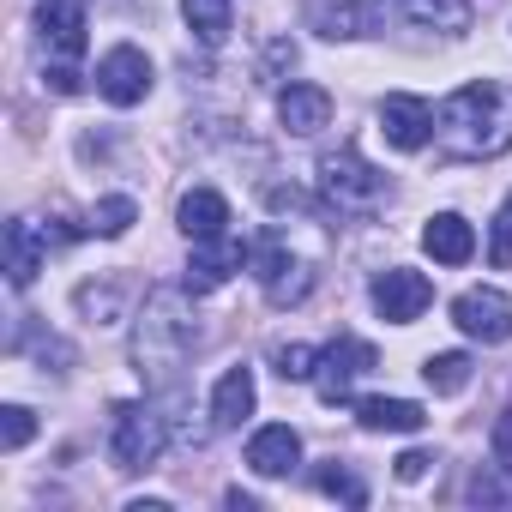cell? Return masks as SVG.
<instances>
[{
	"label": "cell",
	"mask_w": 512,
	"mask_h": 512,
	"mask_svg": "<svg viewBox=\"0 0 512 512\" xmlns=\"http://www.w3.org/2000/svg\"><path fill=\"white\" fill-rule=\"evenodd\" d=\"M434 145L452 163H488L512 151V85L506 79H470L434 109Z\"/></svg>",
	"instance_id": "obj_1"
},
{
	"label": "cell",
	"mask_w": 512,
	"mask_h": 512,
	"mask_svg": "<svg viewBox=\"0 0 512 512\" xmlns=\"http://www.w3.org/2000/svg\"><path fill=\"white\" fill-rule=\"evenodd\" d=\"M199 344V320L187 308V290H151L145 314H139V332H133V362L139 374L151 380H169Z\"/></svg>",
	"instance_id": "obj_2"
},
{
	"label": "cell",
	"mask_w": 512,
	"mask_h": 512,
	"mask_svg": "<svg viewBox=\"0 0 512 512\" xmlns=\"http://www.w3.org/2000/svg\"><path fill=\"white\" fill-rule=\"evenodd\" d=\"M320 199L338 211V217H374L386 199H392V181L356 151V145H338L320 157Z\"/></svg>",
	"instance_id": "obj_3"
},
{
	"label": "cell",
	"mask_w": 512,
	"mask_h": 512,
	"mask_svg": "<svg viewBox=\"0 0 512 512\" xmlns=\"http://www.w3.org/2000/svg\"><path fill=\"white\" fill-rule=\"evenodd\" d=\"M163 446H169V422L151 404H115V422H109V458H115V470L139 476V470H151L163 458Z\"/></svg>",
	"instance_id": "obj_4"
},
{
	"label": "cell",
	"mask_w": 512,
	"mask_h": 512,
	"mask_svg": "<svg viewBox=\"0 0 512 512\" xmlns=\"http://www.w3.org/2000/svg\"><path fill=\"white\" fill-rule=\"evenodd\" d=\"M368 302H374V314H380V320L410 326V320H422V314H428L434 284H428L422 272H410V266H392V272H380V278L368 284Z\"/></svg>",
	"instance_id": "obj_5"
},
{
	"label": "cell",
	"mask_w": 512,
	"mask_h": 512,
	"mask_svg": "<svg viewBox=\"0 0 512 512\" xmlns=\"http://www.w3.org/2000/svg\"><path fill=\"white\" fill-rule=\"evenodd\" d=\"M374 344H362V338H338V344H326L320 350V368H314V386H320V404H350V386L362 380V374H374Z\"/></svg>",
	"instance_id": "obj_6"
},
{
	"label": "cell",
	"mask_w": 512,
	"mask_h": 512,
	"mask_svg": "<svg viewBox=\"0 0 512 512\" xmlns=\"http://www.w3.org/2000/svg\"><path fill=\"white\" fill-rule=\"evenodd\" d=\"M97 91H103L115 109H133V103H145V97H151V61H145V49H133V43H115V49L97 61Z\"/></svg>",
	"instance_id": "obj_7"
},
{
	"label": "cell",
	"mask_w": 512,
	"mask_h": 512,
	"mask_svg": "<svg viewBox=\"0 0 512 512\" xmlns=\"http://www.w3.org/2000/svg\"><path fill=\"white\" fill-rule=\"evenodd\" d=\"M452 326L476 344H506L512 338V302L500 290H464L452 302Z\"/></svg>",
	"instance_id": "obj_8"
},
{
	"label": "cell",
	"mask_w": 512,
	"mask_h": 512,
	"mask_svg": "<svg viewBox=\"0 0 512 512\" xmlns=\"http://www.w3.org/2000/svg\"><path fill=\"white\" fill-rule=\"evenodd\" d=\"M37 37L61 67H73L85 55V0H43L37 7Z\"/></svg>",
	"instance_id": "obj_9"
},
{
	"label": "cell",
	"mask_w": 512,
	"mask_h": 512,
	"mask_svg": "<svg viewBox=\"0 0 512 512\" xmlns=\"http://www.w3.org/2000/svg\"><path fill=\"white\" fill-rule=\"evenodd\" d=\"M380 133H386V145H398V151H422V145L434 139V109H428L422 97H410V91H392V97L380 103Z\"/></svg>",
	"instance_id": "obj_10"
},
{
	"label": "cell",
	"mask_w": 512,
	"mask_h": 512,
	"mask_svg": "<svg viewBox=\"0 0 512 512\" xmlns=\"http://www.w3.org/2000/svg\"><path fill=\"white\" fill-rule=\"evenodd\" d=\"M241 266H247V247H241V241H229V235H217V241H193V260H187V290H193V296H205V290L229 284Z\"/></svg>",
	"instance_id": "obj_11"
},
{
	"label": "cell",
	"mask_w": 512,
	"mask_h": 512,
	"mask_svg": "<svg viewBox=\"0 0 512 512\" xmlns=\"http://www.w3.org/2000/svg\"><path fill=\"white\" fill-rule=\"evenodd\" d=\"M296 464H302V434L290 422H272L247 440V470L253 476H290Z\"/></svg>",
	"instance_id": "obj_12"
},
{
	"label": "cell",
	"mask_w": 512,
	"mask_h": 512,
	"mask_svg": "<svg viewBox=\"0 0 512 512\" xmlns=\"http://www.w3.org/2000/svg\"><path fill=\"white\" fill-rule=\"evenodd\" d=\"M278 121H284V133L314 139L320 127H332V91L326 85H290V91H278Z\"/></svg>",
	"instance_id": "obj_13"
},
{
	"label": "cell",
	"mask_w": 512,
	"mask_h": 512,
	"mask_svg": "<svg viewBox=\"0 0 512 512\" xmlns=\"http://www.w3.org/2000/svg\"><path fill=\"white\" fill-rule=\"evenodd\" d=\"M43 260H49V235H43L31 217H13V223H7V284L25 290V284L43 272Z\"/></svg>",
	"instance_id": "obj_14"
},
{
	"label": "cell",
	"mask_w": 512,
	"mask_h": 512,
	"mask_svg": "<svg viewBox=\"0 0 512 512\" xmlns=\"http://www.w3.org/2000/svg\"><path fill=\"white\" fill-rule=\"evenodd\" d=\"M253 368H223V380L211 386V428L217 434H229V428H241L247 416H253Z\"/></svg>",
	"instance_id": "obj_15"
},
{
	"label": "cell",
	"mask_w": 512,
	"mask_h": 512,
	"mask_svg": "<svg viewBox=\"0 0 512 512\" xmlns=\"http://www.w3.org/2000/svg\"><path fill=\"white\" fill-rule=\"evenodd\" d=\"M181 235L187 241H217V235H229V199L217 193V187H193V193H181Z\"/></svg>",
	"instance_id": "obj_16"
},
{
	"label": "cell",
	"mask_w": 512,
	"mask_h": 512,
	"mask_svg": "<svg viewBox=\"0 0 512 512\" xmlns=\"http://www.w3.org/2000/svg\"><path fill=\"white\" fill-rule=\"evenodd\" d=\"M422 247H428V260H440V266H464L470 253H476V229L458 211H440V217H428Z\"/></svg>",
	"instance_id": "obj_17"
},
{
	"label": "cell",
	"mask_w": 512,
	"mask_h": 512,
	"mask_svg": "<svg viewBox=\"0 0 512 512\" xmlns=\"http://www.w3.org/2000/svg\"><path fill=\"white\" fill-rule=\"evenodd\" d=\"M350 410H356V422H362L368 434H416V428L428 422V410L410 404V398H356Z\"/></svg>",
	"instance_id": "obj_18"
},
{
	"label": "cell",
	"mask_w": 512,
	"mask_h": 512,
	"mask_svg": "<svg viewBox=\"0 0 512 512\" xmlns=\"http://www.w3.org/2000/svg\"><path fill=\"white\" fill-rule=\"evenodd\" d=\"M398 7L416 31H446V37H464L470 19H476L470 0H398Z\"/></svg>",
	"instance_id": "obj_19"
},
{
	"label": "cell",
	"mask_w": 512,
	"mask_h": 512,
	"mask_svg": "<svg viewBox=\"0 0 512 512\" xmlns=\"http://www.w3.org/2000/svg\"><path fill=\"white\" fill-rule=\"evenodd\" d=\"M308 25H314L320 37H332V43H344V37H362V25H368V13L356 7V0H308Z\"/></svg>",
	"instance_id": "obj_20"
},
{
	"label": "cell",
	"mask_w": 512,
	"mask_h": 512,
	"mask_svg": "<svg viewBox=\"0 0 512 512\" xmlns=\"http://www.w3.org/2000/svg\"><path fill=\"white\" fill-rule=\"evenodd\" d=\"M181 19L205 49H217L229 37V0H181Z\"/></svg>",
	"instance_id": "obj_21"
},
{
	"label": "cell",
	"mask_w": 512,
	"mask_h": 512,
	"mask_svg": "<svg viewBox=\"0 0 512 512\" xmlns=\"http://www.w3.org/2000/svg\"><path fill=\"white\" fill-rule=\"evenodd\" d=\"M290 266H296V260H290V247H284V235H278V229H266L260 241H253V247H247V272H253V278H260L266 290H272V284H278V278H284Z\"/></svg>",
	"instance_id": "obj_22"
},
{
	"label": "cell",
	"mask_w": 512,
	"mask_h": 512,
	"mask_svg": "<svg viewBox=\"0 0 512 512\" xmlns=\"http://www.w3.org/2000/svg\"><path fill=\"white\" fill-rule=\"evenodd\" d=\"M422 380H428L440 398H452V392H464V386H470V356H464V350H440V356H428V362H422Z\"/></svg>",
	"instance_id": "obj_23"
},
{
	"label": "cell",
	"mask_w": 512,
	"mask_h": 512,
	"mask_svg": "<svg viewBox=\"0 0 512 512\" xmlns=\"http://www.w3.org/2000/svg\"><path fill=\"white\" fill-rule=\"evenodd\" d=\"M133 223H139V205H133L127 193H115V199H97V205H91L85 235H127Z\"/></svg>",
	"instance_id": "obj_24"
},
{
	"label": "cell",
	"mask_w": 512,
	"mask_h": 512,
	"mask_svg": "<svg viewBox=\"0 0 512 512\" xmlns=\"http://www.w3.org/2000/svg\"><path fill=\"white\" fill-rule=\"evenodd\" d=\"M314 482H320V494H332V500H344V506H368L362 476H356L350 464H338V458H332V464H320V476H314Z\"/></svg>",
	"instance_id": "obj_25"
},
{
	"label": "cell",
	"mask_w": 512,
	"mask_h": 512,
	"mask_svg": "<svg viewBox=\"0 0 512 512\" xmlns=\"http://www.w3.org/2000/svg\"><path fill=\"white\" fill-rule=\"evenodd\" d=\"M31 434H37V416H31L25 404H7V410H0V452L31 446Z\"/></svg>",
	"instance_id": "obj_26"
},
{
	"label": "cell",
	"mask_w": 512,
	"mask_h": 512,
	"mask_svg": "<svg viewBox=\"0 0 512 512\" xmlns=\"http://www.w3.org/2000/svg\"><path fill=\"white\" fill-rule=\"evenodd\" d=\"M272 368H278L284 380H314L320 356H314L308 344H278V350H272Z\"/></svg>",
	"instance_id": "obj_27"
},
{
	"label": "cell",
	"mask_w": 512,
	"mask_h": 512,
	"mask_svg": "<svg viewBox=\"0 0 512 512\" xmlns=\"http://www.w3.org/2000/svg\"><path fill=\"white\" fill-rule=\"evenodd\" d=\"M488 266H512V193L500 199V211H494V235H488Z\"/></svg>",
	"instance_id": "obj_28"
},
{
	"label": "cell",
	"mask_w": 512,
	"mask_h": 512,
	"mask_svg": "<svg viewBox=\"0 0 512 512\" xmlns=\"http://www.w3.org/2000/svg\"><path fill=\"white\" fill-rule=\"evenodd\" d=\"M308 290H314V272H308V266H302V260H296V266H290V272H284V278H278V284H272V290H266V296H272V302H278V308H284V302H302V296H308Z\"/></svg>",
	"instance_id": "obj_29"
},
{
	"label": "cell",
	"mask_w": 512,
	"mask_h": 512,
	"mask_svg": "<svg viewBox=\"0 0 512 512\" xmlns=\"http://www.w3.org/2000/svg\"><path fill=\"white\" fill-rule=\"evenodd\" d=\"M488 452H494V470L512 476V404L494 416V434H488Z\"/></svg>",
	"instance_id": "obj_30"
},
{
	"label": "cell",
	"mask_w": 512,
	"mask_h": 512,
	"mask_svg": "<svg viewBox=\"0 0 512 512\" xmlns=\"http://www.w3.org/2000/svg\"><path fill=\"white\" fill-rule=\"evenodd\" d=\"M428 464H434L428 452H398V464H392V470H398V482H422V476H428Z\"/></svg>",
	"instance_id": "obj_31"
},
{
	"label": "cell",
	"mask_w": 512,
	"mask_h": 512,
	"mask_svg": "<svg viewBox=\"0 0 512 512\" xmlns=\"http://www.w3.org/2000/svg\"><path fill=\"white\" fill-rule=\"evenodd\" d=\"M356 7H362V13H374V7H386V0H356Z\"/></svg>",
	"instance_id": "obj_32"
}]
</instances>
